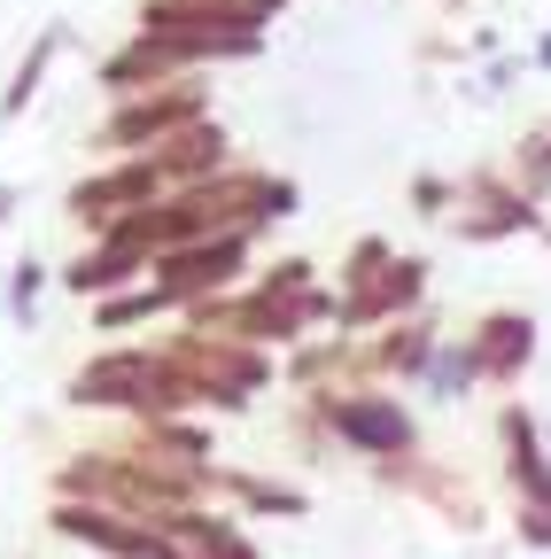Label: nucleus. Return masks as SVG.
Here are the masks:
<instances>
[{
    "mask_svg": "<svg viewBox=\"0 0 551 559\" xmlns=\"http://www.w3.org/2000/svg\"><path fill=\"white\" fill-rule=\"evenodd\" d=\"M334 436H350L366 451H404L411 443V419L396 404H334Z\"/></svg>",
    "mask_w": 551,
    "mask_h": 559,
    "instance_id": "nucleus-1",
    "label": "nucleus"
},
{
    "mask_svg": "<svg viewBox=\"0 0 551 559\" xmlns=\"http://www.w3.org/2000/svg\"><path fill=\"white\" fill-rule=\"evenodd\" d=\"M520 544H536V551H551V506H536V513H520Z\"/></svg>",
    "mask_w": 551,
    "mask_h": 559,
    "instance_id": "nucleus-2",
    "label": "nucleus"
},
{
    "mask_svg": "<svg viewBox=\"0 0 551 559\" xmlns=\"http://www.w3.org/2000/svg\"><path fill=\"white\" fill-rule=\"evenodd\" d=\"M9 296H16V311H24V304H32V296H39V264H24V272H16V280H9Z\"/></svg>",
    "mask_w": 551,
    "mask_h": 559,
    "instance_id": "nucleus-3",
    "label": "nucleus"
},
{
    "mask_svg": "<svg viewBox=\"0 0 551 559\" xmlns=\"http://www.w3.org/2000/svg\"><path fill=\"white\" fill-rule=\"evenodd\" d=\"M543 62H551V39H543Z\"/></svg>",
    "mask_w": 551,
    "mask_h": 559,
    "instance_id": "nucleus-4",
    "label": "nucleus"
}]
</instances>
